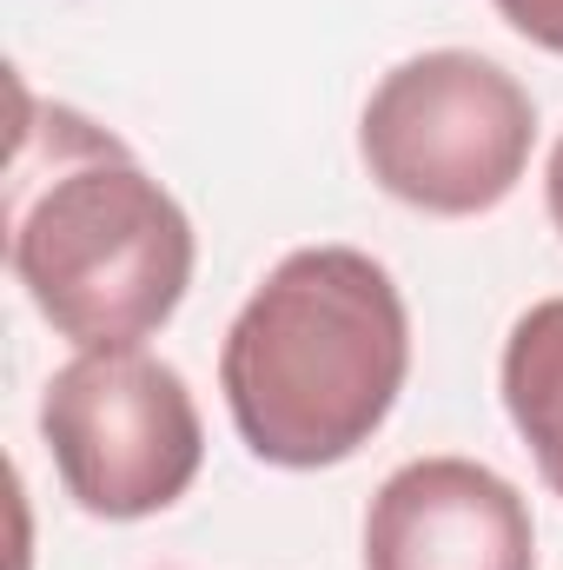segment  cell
Wrapping results in <instances>:
<instances>
[{
    "instance_id": "1",
    "label": "cell",
    "mask_w": 563,
    "mask_h": 570,
    "mask_svg": "<svg viewBox=\"0 0 563 570\" xmlns=\"http://www.w3.org/2000/svg\"><path fill=\"white\" fill-rule=\"evenodd\" d=\"M7 266L80 352L152 338L199 266L186 206L73 107H20L7 166Z\"/></svg>"
},
{
    "instance_id": "2",
    "label": "cell",
    "mask_w": 563,
    "mask_h": 570,
    "mask_svg": "<svg viewBox=\"0 0 563 570\" xmlns=\"http://www.w3.org/2000/svg\"><path fill=\"white\" fill-rule=\"evenodd\" d=\"M412 379V312L358 246H298L239 305L219 345V392L239 444L279 471L358 458Z\"/></svg>"
},
{
    "instance_id": "3",
    "label": "cell",
    "mask_w": 563,
    "mask_h": 570,
    "mask_svg": "<svg viewBox=\"0 0 563 570\" xmlns=\"http://www.w3.org/2000/svg\"><path fill=\"white\" fill-rule=\"evenodd\" d=\"M531 146L537 100L471 47L398 60L358 114V159L378 193L431 219H477L504 206L531 173Z\"/></svg>"
},
{
    "instance_id": "4",
    "label": "cell",
    "mask_w": 563,
    "mask_h": 570,
    "mask_svg": "<svg viewBox=\"0 0 563 570\" xmlns=\"http://www.w3.org/2000/svg\"><path fill=\"white\" fill-rule=\"evenodd\" d=\"M40 438L67 498L107 524L172 511L206 464V425L186 379L140 345L67 358L40 392Z\"/></svg>"
},
{
    "instance_id": "5",
    "label": "cell",
    "mask_w": 563,
    "mask_h": 570,
    "mask_svg": "<svg viewBox=\"0 0 563 570\" xmlns=\"http://www.w3.org/2000/svg\"><path fill=\"white\" fill-rule=\"evenodd\" d=\"M365 570H537V524L504 471L412 458L365 511Z\"/></svg>"
},
{
    "instance_id": "6",
    "label": "cell",
    "mask_w": 563,
    "mask_h": 570,
    "mask_svg": "<svg viewBox=\"0 0 563 570\" xmlns=\"http://www.w3.org/2000/svg\"><path fill=\"white\" fill-rule=\"evenodd\" d=\"M497 392L504 412L537 458V478L563 498V298H537L497 358Z\"/></svg>"
},
{
    "instance_id": "7",
    "label": "cell",
    "mask_w": 563,
    "mask_h": 570,
    "mask_svg": "<svg viewBox=\"0 0 563 570\" xmlns=\"http://www.w3.org/2000/svg\"><path fill=\"white\" fill-rule=\"evenodd\" d=\"M491 7H497V20H504L511 33H524L531 47L563 53V0H491Z\"/></svg>"
},
{
    "instance_id": "8",
    "label": "cell",
    "mask_w": 563,
    "mask_h": 570,
    "mask_svg": "<svg viewBox=\"0 0 563 570\" xmlns=\"http://www.w3.org/2000/svg\"><path fill=\"white\" fill-rule=\"evenodd\" d=\"M544 206H551V226L563 233V140L551 146V166H544Z\"/></svg>"
}]
</instances>
